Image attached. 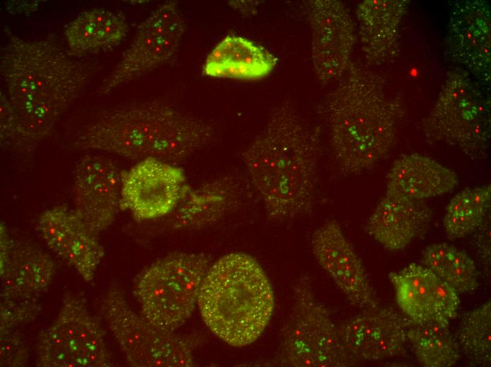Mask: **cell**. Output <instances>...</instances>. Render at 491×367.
Instances as JSON below:
<instances>
[{
    "label": "cell",
    "instance_id": "obj_13",
    "mask_svg": "<svg viewBox=\"0 0 491 367\" xmlns=\"http://www.w3.org/2000/svg\"><path fill=\"white\" fill-rule=\"evenodd\" d=\"M312 30L311 55L319 80L340 79L350 65L356 42L354 25L347 7L337 0L304 1Z\"/></svg>",
    "mask_w": 491,
    "mask_h": 367
},
{
    "label": "cell",
    "instance_id": "obj_30",
    "mask_svg": "<svg viewBox=\"0 0 491 367\" xmlns=\"http://www.w3.org/2000/svg\"><path fill=\"white\" fill-rule=\"evenodd\" d=\"M456 340L467 357L478 364L491 361V303L487 301L465 313Z\"/></svg>",
    "mask_w": 491,
    "mask_h": 367
},
{
    "label": "cell",
    "instance_id": "obj_7",
    "mask_svg": "<svg viewBox=\"0 0 491 367\" xmlns=\"http://www.w3.org/2000/svg\"><path fill=\"white\" fill-rule=\"evenodd\" d=\"M327 307L316 297L307 275L296 283L293 306L280 331L276 363L291 367H344L356 363Z\"/></svg>",
    "mask_w": 491,
    "mask_h": 367
},
{
    "label": "cell",
    "instance_id": "obj_12",
    "mask_svg": "<svg viewBox=\"0 0 491 367\" xmlns=\"http://www.w3.org/2000/svg\"><path fill=\"white\" fill-rule=\"evenodd\" d=\"M121 176V208L140 221L171 213L189 188L181 168L155 158L138 161Z\"/></svg>",
    "mask_w": 491,
    "mask_h": 367
},
{
    "label": "cell",
    "instance_id": "obj_26",
    "mask_svg": "<svg viewBox=\"0 0 491 367\" xmlns=\"http://www.w3.org/2000/svg\"><path fill=\"white\" fill-rule=\"evenodd\" d=\"M436 276L425 265L416 263L389 274L399 308L414 324L437 320L433 293Z\"/></svg>",
    "mask_w": 491,
    "mask_h": 367
},
{
    "label": "cell",
    "instance_id": "obj_28",
    "mask_svg": "<svg viewBox=\"0 0 491 367\" xmlns=\"http://www.w3.org/2000/svg\"><path fill=\"white\" fill-rule=\"evenodd\" d=\"M423 263L459 294L475 291L478 285L474 261L447 243H434L423 252Z\"/></svg>",
    "mask_w": 491,
    "mask_h": 367
},
{
    "label": "cell",
    "instance_id": "obj_4",
    "mask_svg": "<svg viewBox=\"0 0 491 367\" xmlns=\"http://www.w3.org/2000/svg\"><path fill=\"white\" fill-rule=\"evenodd\" d=\"M212 128L159 100L130 103L104 111L78 133L73 146L140 161L186 160L210 143Z\"/></svg>",
    "mask_w": 491,
    "mask_h": 367
},
{
    "label": "cell",
    "instance_id": "obj_21",
    "mask_svg": "<svg viewBox=\"0 0 491 367\" xmlns=\"http://www.w3.org/2000/svg\"><path fill=\"white\" fill-rule=\"evenodd\" d=\"M409 3L407 0H365L358 4L359 36L368 63L380 66L398 57L400 26Z\"/></svg>",
    "mask_w": 491,
    "mask_h": 367
},
{
    "label": "cell",
    "instance_id": "obj_10",
    "mask_svg": "<svg viewBox=\"0 0 491 367\" xmlns=\"http://www.w3.org/2000/svg\"><path fill=\"white\" fill-rule=\"evenodd\" d=\"M111 362L104 333L87 310L85 301L68 296L49 327L40 336L37 366L106 367Z\"/></svg>",
    "mask_w": 491,
    "mask_h": 367
},
{
    "label": "cell",
    "instance_id": "obj_24",
    "mask_svg": "<svg viewBox=\"0 0 491 367\" xmlns=\"http://www.w3.org/2000/svg\"><path fill=\"white\" fill-rule=\"evenodd\" d=\"M277 59L270 52L245 37L230 35L212 49L203 66L209 76L257 80L269 75Z\"/></svg>",
    "mask_w": 491,
    "mask_h": 367
},
{
    "label": "cell",
    "instance_id": "obj_15",
    "mask_svg": "<svg viewBox=\"0 0 491 367\" xmlns=\"http://www.w3.org/2000/svg\"><path fill=\"white\" fill-rule=\"evenodd\" d=\"M491 13L483 0L453 1L447 35V54L466 68L490 93Z\"/></svg>",
    "mask_w": 491,
    "mask_h": 367
},
{
    "label": "cell",
    "instance_id": "obj_20",
    "mask_svg": "<svg viewBox=\"0 0 491 367\" xmlns=\"http://www.w3.org/2000/svg\"><path fill=\"white\" fill-rule=\"evenodd\" d=\"M431 219L432 210L425 200L386 189L365 230L386 249L400 251L427 229Z\"/></svg>",
    "mask_w": 491,
    "mask_h": 367
},
{
    "label": "cell",
    "instance_id": "obj_18",
    "mask_svg": "<svg viewBox=\"0 0 491 367\" xmlns=\"http://www.w3.org/2000/svg\"><path fill=\"white\" fill-rule=\"evenodd\" d=\"M37 228L48 247L87 282L93 279L104 255L98 234L74 210L56 206L43 212Z\"/></svg>",
    "mask_w": 491,
    "mask_h": 367
},
{
    "label": "cell",
    "instance_id": "obj_19",
    "mask_svg": "<svg viewBox=\"0 0 491 367\" xmlns=\"http://www.w3.org/2000/svg\"><path fill=\"white\" fill-rule=\"evenodd\" d=\"M414 324L391 307L364 310L338 327L348 350L356 358L377 361L405 354L407 332Z\"/></svg>",
    "mask_w": 491,
    "mask_h": 367
},
{
    "label": "cell",
    "instance_id": "obj_29",
    "mask_svg": "<svg viewBox=\"0 0 491 367\" xmlns=\"http://www.w3.org/2000/svg\"><path fill=\"white\" fill-rule=\"evenodd\" d=\"M490 185L466 188L458 193L447 205L443 219L448 237L463 238L478 229L490 207Z\"/></svg>",
    "mask_w": 491,
    "mask_h": 367
},
{
    "label": "cell",
    "instance_id": "obj_16",
    "mask_svg": "<svg viewBox=\"0 0 491 367\" xmlns=\"http://www.w3.org/2000/svg\"><path fill=\"white\" fill-rule=\"evenodd\" d=\"M121 173L111 160L99 154L83 156L75 167L74 210L98 235L121 208Z\"/></svg>",
    "mask_w": 491,
    "mask_h": 367
},
{
    "label": "cell",
    "instance_id": "obj_6",
    "mask_svg": "<svg viewBox=\"0 0 491 367\" xmlns=\"http://www.w3.org/2000/svg\"><path fill=\"white\" fill-rule=\"evenodd\" d=\"M483 91L467 71L448 73L423 121L425 138L456 147L471 160H484L490 142L491 115L490 97Z\"/></svg>",
    "mask_w": 491,
    "mask_h": 367
},
{
    "label": "cell",
    "instance_id": "obj_3",
    "mask_svg": "<svg viewBox=\"0 0 491 367\" xmlns=\"http://www.w3.org/2000/svg\"><path fill=\"white\" fill-rule=\"evenodd\" d=\"M339 80L325 101L330 141L341 173L355 175L389 154L404 112L380 75L350 64Z\"/></svg>",
    "mask_w": 491,
    "mask_h": 367
},
{
    "label": "cell",
    "instance_id": "obj_25",
    "mask_svg": "<svg viewBox=\"0 0 491 367\" xmlns=\"http://www.w3.org/2000/svg\"><path fill=\"white\" fill-rule=\"evenodd\" d=\"M128 31L121 14L98 8L80 13L67 25L64 34L73 52L85 53L116 45Z\"/></svg>",
    "mask_w": 491,
    "mask_h": 367
},
{
    "label": "cell",
    "instance_id": "obj_5",
    "mask_svg": "<svg viewBox=\"0 0 491 367\" xmlns=\"http://www.w3.org/2000/svg\"><path fill=\"white\" fill-rule=\"evenodd\" d=\"M198 305L205 324L216 336L241 347L262 335L272 315L274 296L257 260L246 253H231L210 265Z\"/></svg>",
    "mask_w": 491,
    "mask_h": 367
},
{
    "label": "cell",
    "instance_id": "obj_23",
    "mask_svg": "<svg viewBox=\"0 0 491 367\" xmlns=\"http://www.w3.org/2000/svg\"><path fill=\"white\" fill-rule=\"evenodd\" d=\"M241 197L238 183L224 176L190 186L172 213L176 229L197 228L212 224L236 207Z\"/></svg>",
    "mask_w": 491,
    "mask_h": 367
},
{
    "label": "cell",
    "instance_id": "obj_17",
    "mask_svg": "<svg viewBox=\"0 0 491 367\" xmlns=\"http://www.w3.org/2000/svg\"><path fill=\"white\" fill-rule=\"evenodd\" d=\"M313 255L351 303L364 310L378 307V300L363 263L340 225L330 220L314 232Z\"/></svg>",
    "mask_w": 491,
    "mask_h": 367
},
{
    "label": "cell",
    "instance_id": "obj_31",
    "mask_svg": "<svg viewBox=\"0 0 491 367\" xmlns=\"http://www.w3.org/2000/svg\"><path fill=\"white\" fill-rule=\"evenodd\" d=\"M433 293L436 319L449 322L456 318L460 304L459 293L437 275L434 282Z\"/></svg>",
    "mask_w": 491,
    "mask_h": 367
},
{
    "label": "cell",
    "instance_id": "obj_1",
    "mask_svg": "<svg viewBox=\"0 0 491 367\" xmlns=\"http://www.w3.org/2000/svg\"><path fill=\"white\" fill-rule=\"evenodd\" d=\"M6 32L0 72L23 146L31 151L80 97L92 71L52 38L27 40Z\"/></svg>",
    "mask_w": 491,
    "mask_h": 367
},
{
    "label": "cell",
    "instance_id": "obj_32",
    "mask_svg": "<svg viewBox=\"0 0 491 367\" xmlns=\"http://www.w3.org/2000/svg\"><path fill=\"white\" fill-rule=\"evenodd\" d=\"M0 352L1 366H23L27 363L28 351L13 329L0 330Z\"/></svg>",
    "mask_w": 491,
    "mask_h": 367
},
{
    "label": "cell",
    "instance_id": "obj_27",
    "mask_svg": "<svg viewBox=\"0 0 491 367\" xmlns=\"http://www.w3.org/2000/svg\"><path fill=\"white\" fill-rule=\"evenodd\" d=\"M449 325V322L432 320L413 324L408 330V341L423 366L450 367L460 359V347Z\"/></svg>",
    "mask_w": 491,
    "mask_h": 367
},
{
    "label": "cell",
    "instance_id": "obj_14",
    "mask_svg": "<svg viewBox=\"0 0 491 367\" xmlns=\"http://www.w3.org/2000/svg\"><path fill=\"white\" fill-rule=\"evenodd\" d=\"M0 267L1 308L16 318L35 316L55 271L52 259L31 243L13 241Z\"/></svg>",
    "mask_w": 491,
    "mask_h": 367
},
{
    "label": "cell",
    "instance_id": "obj_8",
    "mask_svg": "<svg viewBox=\"0 0 491 367\" xmlns=\"http://www.w3.org/2000/svg\"><path fill=\"white\" fill-rule=\"evenodd\" d=\"M210 258L202 253H176L154 263L140 275L135 294L142 315L156 327L169 332L191 315Z\"/></svg>",
    "mask_w": 491,
    "mask_h": 367
},
{
    "label": "cell",
    "instance_id": "obj_22",
    "mask_svg": "<svg viewBox=\"0 0 491 367\" xmlns=\"http://www.w3.org/2000/svg\"><path fill=\"white\" fill-rule=\"evenodd\" d=\"M454 172L427 156L411 153L396 159L387 176V188L423 200L444 195L458 184Z\"/></svg>",
    "mask_w": 491,
    "mask_h": 367
},
{
    "label": "cell",
    "instance_id": "obj_2",
    "mask_svg": "<svg viewBox=\"0 0 491 367\" xmlns=\"http://www.w3.org/2000/svg\"><path fill=\"white\" fill-rule=\"evenodd\" d=\"M319 157V133L292 103L285 102L274 109L262 131L242 155L268 218L285 221L312 211Z\"/></svg>",
    "mask_w": 491,
    "mask_h": 367
},
{
    "label": "cell",
    "instance_id": "obj_9",
    "mask_svg": "<svg viewBox=\"0 0 491 367\" xmlns=\"http://www.w3.org/2000/svg\"><path fill=\"white\" fill-rule=\"evenodd\" d=\"M109 328L127 362L135 367L193 366L198 340L162 330L135 313L117 287L102 305Z\"/></svg>",
    "mask_w": 491,
    "mask_h": 367
},
{
    "label": "cell",
    "instance_id": "obj_11",
    "mask_svg": "<svg viewBox=\"0 0 491 367\" xmlns=\"http://www.w3.org/2000/svg\"><path fill=\"white\" fill-rule=\"evenodd\" d=\"M185 30L182 14L174 1L160 5L138 27L128 48L98 94L105 95L167 61L178 49Z\"/></svg>",
    "mask_w": 491,
    "mask_h": 367
}]
</instances>
